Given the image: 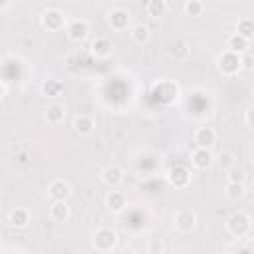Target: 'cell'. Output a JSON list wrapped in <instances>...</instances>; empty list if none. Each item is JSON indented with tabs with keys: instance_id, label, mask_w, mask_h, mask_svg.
<instances>
[{
	"instance_id": "277c9868",
	"label": "cell",
	"mask_w": 254,
	"mask_h": 254,
	"mask_svg": "<svg viewBox=\"0 0 254 254\" xmlns=\"http://www.w3.org/2000/svg\"><path fill=\"white\" fill-rule=\"evenodd\" d=\"M165 179H167V183H169L171 187H175V189H187V187L190 185L192 173H190V169H189L187 165H173V167L167 171Z\"/></svg>"
},
{
	"instance_id": "5bb4252c",
	"label": "cell",
	"mask_w": 254,
	"mask_h": 254,
	"mask_svg": "<svg viewBox=\"0 0 254 254\" xmlns=\"http://www.w3.org/2000/svg\"><path fill=\"white\" fill-rule=\"evenodd\" d=\"M30 220H32L30 210H28V208H22V206L10 210L8 216H6V222H8V226H12V228H26V226L30 224Z\"/></svg>"
},
{
	"instance_id": "5b68a950",
	"label": "cell",
	"mask_w": 254,
	"mask_h": 254,
	"mask_svg": "<svg viewBox=\"0 0 254 254\" xmlns=\"http://www.w3.org/2000/svg\"><path fill=\"white\" fill-rule=\"evenodd\" d=\"M40 24L48 32H60L65 28V14L58 8H48L40 16Z\"/></svg>"
},
{
	"instance_id": "836d02e7",
	"label": "cell",
	"mask_w": 254,
	"mask_h": 254,
	"mask_svg": "<svg viewBox=\"0 0 254 254\" xmlns=\"http://www.w3.org/2000/svg\"><path fill=\"white\" fill-rule=\"evenodd\" d=\"M18 163H22V165H24V163H28V155H26V153L18 155Z\"/></svg>"
},
{
	"instance_id": "7c38bea8",
	"label": "cell",
	"mask_w": 254,
	"mask_h": 254,
	"mask_svg": "<svg viewBox=\"0 0 254 254\" xmlns=\"http://www.w3.org/2000/svg\"><path fill=\"white\" fill-rule=\"evenodd\" d=\"M107 22H109L111 30H115V32H125V30L129 28L131 16H129L127 10H123V8H115V10H111V12L107 14Z\"/></svg>"
},
{
	"instance_id": "6da1fadb",
	"label": "cell",
	"mask_w": 254,
	"mask_h": 254,
	"mask_svg": "<svg viewBox=\"0 0 254 254\" xmlns=\"http://www.w3.org/2000/svg\"><path fill=\"white\" fill-rule=\"evenodd\" d=\"M119 244V236L113 228L109 226H99L93 230L91 234V248L95 252H101V254H107V252H113Z\"/></svg>"
},
{
	"instance_id": "83f0119b",
	"label": "cell",
	"mask_w": 254,
	"mask_h": 254,
	"mask_svg": "<svg viewBox=\"0 0 254 254\" xmlns=\"http://www.w3.org/2000/svg\"><path fill=\"white\" fill-rule=\"evenodd\" d=\"M165 250H167V246L161 238H149L147 240V252L149 254H163Z\"/></svg>"
},
{
	"instance_id": "7402d4cb",
	"label": "cell",
	"mask_w": 254,
	"mask_h": 254,
	"mask_svg": "<svg viewBox=\"0 0 254 254\" xmlns=\"http://www.w3.org/2000/svg\"><path fill=\"white\" fill-rule=\"evenodd\" d=\"M224 194H226V198H230V200H238V198H242V196L246 194V187H244V183L226 181V185H224Z\"/></svg>"
},
{
	"instance_id": "8fae6325",
	"label": "cell",
	"mask_w": 254,
	"mask_h": 254,
	"mask_svg": "<svg viewBox=\"0 0 254 254\" xmlns=\"http://www.w3.org/2000/svg\"><path fill=\"white\" fill-rule=\"evenodd\" d=\"M48 194L52 200H67L71 196V185L64 179H54L48 185Z\"/></svg>"
},
{
	"instance_id": "7a4b0ae2",
	"label": "cell",
	"mask_w": 254,
	"mask_h": 254,
	"mask_svg": "<svg viewBox=\"0 0 254 254\" xmlns=\"http://www.w3.org/2000/svg\"><path fill=\"white\" fill-rule=\"evenodd\" d=\"M252 230V218L244 210H236L226 218V232L232 238H246Z\"/></svg>"
},
{
	"instance_id": "ac0fdd59",
	"label": "cell",
	"mask_w": 254,
	"mask_h": 254,
	"mask_svg": "<svg viewBox=\"0 0 254 254\" xmlns=\"http://www.w3.org/2000/svg\"><path fill=\"white\" fill-rule=\"evenodd\" d=\"M50 216L56 222H65L69 218V206L67 200H52L50 204Z\"/></svg>"
},
{
	"instance_id": "4dcf8cb0",
	"label": "cell",
	"mask_w": 254,
	"mask_h": 254,
	"mask_svg": "<svg viewBox=\"0 0 254 254\" xmlns=\"http://www.w3.org/2000/svg\"><path fill=\"white\" fill-rule=\"evenodd\" d=\"M244 123H246L250 129H254V105H250V107L244 111Z\"/></svg>"
},
{
	"instance_id": "d4e9b609",
	"label": "cell",
	"mask_w": 254,
	"mask_h": 254,
	"mask_svg": "<svg viewBox=\"0 0 254 254\" xmlns=\"http://www.w3.org/2000/svg\"><path fill=\"white\" fill-rule=\"evenodd\" d=\"M131 38L135 44H147L151 40V30L145 24H137L131 28Z\"/></svg>"
},
{
	"instance_id": "9a60e30c",
	"label": "cell",
	"mask_w": 254,
	"mask_h": 254,
	"mask_svg": "<svg viewBox=\"0 0 254 254\" xmlns=\"http://www.w3.org/2000/svg\"><path fill=\"white\" fill-rule=\"evenodd\" d=\"M105 206L113 214H119V212H123L127 208V196L121 190H109L107 196H105Z\"/></svg>"
},
{
	"instance_id": "4fadbf2b",
	"label": "cell",
	"mask_w": 254,
	"mask_h": 254,
	"mask_svg": "<svg viewBox=\"0 0 254 254\" xmlns=\"http://www.w3.org/2000/svg\"><path fill=\"white\" fill-rule=\"evenodd\" d=\"M192 141L196 147H206V149H212L214 143H216V131L214 127H198L192 135Z\"/></svg>"
},
{
	"instance_id": "2e32d148",
	"label": "cell",
	"mask_w": 254,
	"mask_h": 254,
	"mask_svg": "<svg viewBox=\"0 0 254 254\" xmlns=\"http://www.w3.org/2000/svg\"><path fill=\"white\" fill-rule=\"evenodd\" d=\"M73 131L81 137H87L95 131V119L87 113H79L75 119H73Z\"/></svg>"
},
{
	"instance_id": "ffe728a7",
	"label": "cell",
	"mask_w": 254,
	"mask_h": 254,
	"mask_svg": "<svg viewBox=\"0 0 254 254\" xmlns=\"http://www.w3.org/2000/svg\"><path fill=\"white\" fill-rule=\"evenodd\" d=\"M145 12L151 20H159L167 14V2L165 0H149L145 6Z\"/></svg>"
},
{
	"instance_id": "d6986e66",
	"label": "cell",
	"mask_w": 254,
	"mask_h": 254,
	"mask_svg": "<svg viewBox=\"0 0 254 254\" xmlns=\"http://www.w3.org/2000/svg\"><path fill=\"white\" fill-rule=\"evenodd\" d=\"M65 119V107L62 103H52L46 107V121L50 125H60Z\"/></svg>"
},
{
	"instance_id": "d6a6232c",
	"label": "cell",
	"mask_w": 254,
	"mask_h": 254,
	"mask_svg": "<svg viewBox=\"0 0 254 254\" xmlns=\"http://www.w3.org/2000/svg\"><path fill=\"white\" fill-rule=\"evenodd\" d=\"M6 93H8V83H6V81H2V87H0V97H6Z\"/></svg>"
},
{
	"instance_id": "3957f363",
	"label": "cell",
	"mask_w": 254,
	"mask_h": 254,
	"mask_svg": "<svg viewBox=\"0 0 254 254\" xmlns=\"http://www.w3.org/2000/svg\"><path fill=\"white\" fill-rule=\"evenodd\" d=\"M216 69H218L224 77H234V75H238V71H242V54L224 50V52L216 58Z\"/></svg>"
},
{
	"instance_id": "e0dca14e",
	"label": "cell",
	"mask_w": 254,
	"mask_h": 254,
	"mask_svg": "<svg viewBox=\"0 0 254 254\" xmlns=\"http://www.w3.org/2000/svg\"><path fill=\"white\" fill-rule=\"evenodd\" d=\"M248 48H250V40H246L244 36H240L236 32L226 38V50H230V52L244 54V52H248Z\"/></svg>"
},
{
	"instance_id": "f546056e",
	"label": "cell",
	"mask_w": 254,
	"mask_h": 254,
	"mask_svg": "<svg viewBox=\"0 0 254 254\" xmlns=\"http://www.w3.org/2000/svg\"><path fill=\"white\" fill-rule=\"evenodd\" d=\"M242 69H254V56L252 54H242Z\"/></svg>"
},
{
	"instance_id": "484cf974",
	"label": "cell",
	"mask_w": 254,
	"mask_h": 254,
	"mask_svg": "<svg viewBox=\"0 0 254 254\" xmlns=\"http://www.w3.org/2000/svg\"><path fill=\"white\" fill-rule=\"evenodd\" d=\"M236 34L244 36L246 40H252L254 38V20L252 18H240L236 22Z\"/></svg>"
},
{
	"instance_id": "4316f807",
	"label": "cell",
	"mask_w": 254,
	"mask_h": 254,
	"mask_svg": "<svg viewBox=\"0 0 254 254\" xmlns=\"http://www.w3.org/2000/svg\"><path fill=\"white\" fill-rule=\"evenodd\" d=\"M214 163L222 171H228V169H232L236 165V157H234L232 151H222V153H218V157H214Z\"/></svg>"
},
{
	"instance_id": "8992f818",
	"label": "cell",
	"mask_w": 254,
	"mask_h": 254,
	"mask_svg": "<svg viewBox=\"0 0 254 254\" xmlns=\"http://www.w3.org/2000/svg\"><path fill=\"white\" fill-rule=\"evenodd\" d=\"M173 226H175V230L181 232V234L190 232V230L196 226V214H194V210H190V208H181V210H177L175 216H173Z\"/></svg>"
},
{
	"instance_id": "9c48e42d",
	"label": "cell",
	"mask_w": 254,
	"mask_h": 254,
	"mask_svg": "<svg viewBox=\"0 0 254 254\" xmlns=\"http://www.w3.org/2000/svg\"><path fill=\"white\" fill-rule=\"evenodd\" d=\"M65 34H67V38H69L71 42L81 44V42L87 40V36H89V24H87L85 20H73V22L67 24Z\"/></svg>"
},
{
	"instance_id": "52a82bcc",
	"label": "cell",
	"mask_w": 254,
	"mask_h": 254,
	"mask_svg": "<svg viewBox=\"0 0 254 254\" xmlns=\"http://www.w3.org/2000/svg\"><path fill=\"white\" fill-rule=\"evenodd\" d=\"M212 163H214V155H212V151L206 149V147H196V149L190 153V165H192L194 169H198V171L210 169Z\"/></svg>"
},
{
	"instance_id": "f1b7e54d",
	"label": "cell",
	"mask_w": 254,
	"mask_h": 254,
	"mask_svg": "<svg viewBox=\"0 0 254 254\" xmlns=\"http://www.w3.org/2000/svg\"><path fill=\"white\" fill-rule=\"evenodd\" d=\"M228 175V181H234V183H244L246 181V175H244V171H240V169H236V167H232V169H228L226 171Z\"/></svg>"
},
{
	"instance_id": "ba28073f",
	"label": "cell",
	"mask_w": 254,
	"mask_h": 254,
	"mask_svg": "<svg viewBox=\"0 0 254 254\" xmlns=\"http://www.w3.org/2000/svg\"><path fill=\"white\" fill-rule=\"evenodd\" d=\"M111 52H113V44L105 36H99V38L91 40V44H89V54L95 60H107L111 56Z\"/></svg>"
},
{
	"instance_id": "e575fe53",
	"label": "cell",
	"mask_w": 254,
	"mask_h": 254,
	"mask_svg": "<svg viewBox=\"0 0 254 254\" xmlns=\"http://www.w3.org/2000/svg\"><path fill=\"white\" fill-rule=\"evenodd\" d=\"M252 97H254V93H252Z\"/></svg>"
},
{
	"instance_id": "44dd1931",
	"label": "cell",
	"mask_w": 254,
	"mask_h": 254,
	"mask_svg": "<svg viewBox=\"0 0 254 254\" xmlns=\"http://www.w3.org/2000/svg\"><path fill=\"white\" fill-rule=\"evenodd\" d=\"M62 91H64V83L60 79L48 77L42 81V93L46 97H58V95H62Z\"/></svg>"
},
{
	"instance_id": "603a6c76",
	"label": "cell",
	"mask_w": 254,
	"mask_h": 254,
	"mask_svg": "<svg viewBox=\"0 0 254 254\" xmlns=\"http://www.w3.org/2000/svg\"><path fill=\"white\" fill-rule=\"evenodd\" d=\"M169 56L175 58V60H179V62H183V60H187L190 56V48H189V44L185 40H179V42H175L169 48Z\"/></svg>"
},
{
	"instance_id": "30bf717a",
	"label": "cell",
	"mask_w": 254,
	"mask_h": 254,
	"mask_svg": "<svg viewBox=\"0 0 254 254\" xmlns=\"http://www.w3.org/2000/svg\"><path fill=\"white\" fill-rule=\"evenodd\" d=\"M99 177H101V181H103L107 187L115 189V187H119V185L123 183L125 173H123V169H121L119 165H107V167H103V169H101Z\"/></svg>"
},
{
	"instance_id": "1f68e13d",
	"label": "cell",
	"mask_w": 254,
	"mask_h": 254,
	"mask_svg": "<svg viewBox=\"0 0 254 254\" xmlns=\"http://www.w3.org/2000/svg\"><path fill=\"white\" fill-rule=\"evenodd\" d=\"M14 2H16V0H0V12H8Z\"/></svg>"
},
{
	"instance_id": "cb8c5ba5",
	"label": "cell",
	"mask_w": 254,
	"mask_h": 254,
	"mask_svg": "<svg viewBox=\"0 0 254 254\" xmlns=\"http://www.w3.org/2000/svg\"><path fill=\"white\" fill-rule=\"evenodd\" d=\"M183 12H185V16H189V18H198V16H202V12H204V4H202V0H185Z\"/></svg>"
}]
</instances>
